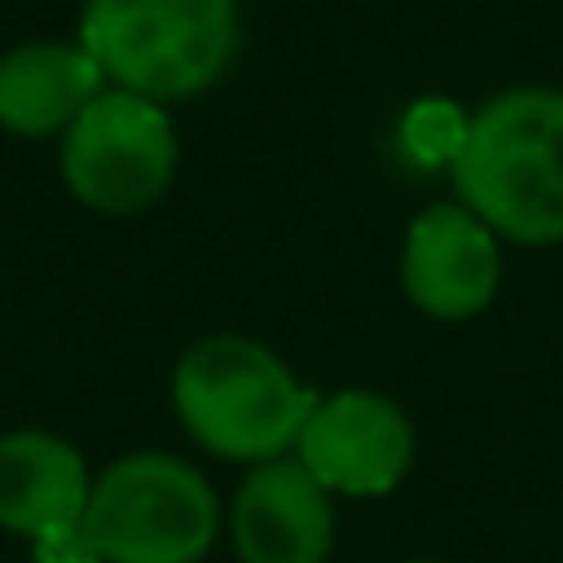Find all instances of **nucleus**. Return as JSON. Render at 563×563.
I'll use <instances>...</instances> for the list:
<instances>
[{"instance_id":"nucleus-1","label":"nucleus","mask_w":563,"mask_h":563,"mask_svg":"<svg viewBox=\"0 0 563 563\" xmlns=\"http://www.w3.org/2000/svg\"><path fill=\"white\" fill-rule=\"evenodd\" d=\"M450 178L455 203L495 238L525 247L563 243V89H505L479 104Z\"/></svg>"},{"instance_id":"nucleus-2","label":"nucleus","mask_w":563,"mask_h":563,"mask_svg":"<svg viewBox=\"0 0 563 563\" xmlns=\"http://www.w3.org/2000/svg\"><path fill=\"white\" fill-rule=\"evenodd\" d=\"M317 390H307L273 346L238 331L194 341L174 366V416L208 455L267 465L297 445Z\"/></svg>"},{"instance_id":"nucleus-3","label":"nucleus","mask_w":563,"mask_h":563,"mask_svg":"<svg viewBox=\"0 0 563 563\" xmlns=\"http://www.w3.org/2000/svg\"><path fill=\"white\" fill-rule=\"evenodd\" d=\"M75 40L114 89L184 104L233 69L243 15L238 0H85Z\"/></svg>"},{"instance_id":"nucleus-4","label":"nucleus","mask_w":563,"mask_h":563,"mask_svg":"<svg viewBox=\"0 0 563 563\" xmlns=\"http://www.w3.org/2000/svg\"><path fill=\"white\" fill-rule=\"evenodd\" d=\"M218 495L188 460L134 450L89 489L85 529L104 563H198L218 539Z\"/></svg>"},{"instance_id":"nucleus-5","label":"nucleus","mask_w":563,"mask_h":563,"mask_svg":"<svg viewBox=\"0 0 563 563\" xmlns=\"http://www.w3.org/2000/svg\"><path fill=\"white\" fill-rule=\"evenodd\" d=\"M178 174V124L168 104L109 85L59 134V178L95 213L129 218L154 208Z\"/></svg>"},{"instance_id":"nucleus-6","label":"nucleus","mask_w":563,"mask_h":563,"mask_svg":"<svg viewBox=\"0 0 563 563\" xmlns=\"http://www.w3.org/2000/svg\"><path fill=\"white\" fill-rule=\"evenodd\" d=\"M291 450L321 479V489L380 499L410 475L416 426L380 390H336V396H317Z\"/></svg>"},{"instance_id":"nucleus-7","label":"nucleus","mask_w":563,"mask_h":563,"mask_svg":"<svg viewBox=\"0 0 563 563\" xmlns=\"http://www.w3.org/2000/svg\"><path fill=\"white\" fill-rule=\"evenodd\" d=\"M400 287L435 321L479 317L499 291V238L465 203H430L406 228Z\"/></svg>"},{"instance_id":"nucleus-8","label":"nucleus","mask_w":563,"mask_h":563,"mask_svg":"<svg viewBox=\"0 0 563 563\" xmlns=\"http://www.w3.org/2000/svg\"><path fill=\"white\" fill-rule=\"evenodd\" d=\"M336 539L331 489L297 455L253 465L233 495V549L243 563H327Z\"/></svg>"},{"instance_id":"nucleus-9","label":"nucleus","mask_w":563,"mask_h":563,"mask_svg":"<svg viewBox=\"0 0 563 563\" xmlns=\"http://www.w3.org/2000/svg\"><path fill=\"white\" fill-rule=\"evenodd\" d=\"M109 89L79 40H25L0 55V129L15 139H59Z\"/></svg>"},{"instance_id":"nucleus-10","label":"nucleus","mask_w":563,"mask_h":563,"mask_svg":"<svg viewBox=\"0 0 563 563\" xmlns=\"http://www.w3.org/2000/svg\"><path fill=\"white\" fill-rule=\"evenodd\" d=\"M89 489V465L69 440L49 430L0 435V529L35 539L55 525L85 519Z\"/></svg>"},{"instance_id":"nucleus-11","label":"nucleus","mask_w":563,"mask_h":563,"mask_svg":"<svg viewBox=\"0 0 563 563\" xmlns=\"http://www.w3.org/2000/svg\"><path fill=\"white\" fill-rule=\"evenodd\" d=\"M465 124L470 119H460L455 104L426 99V104H416L406 119V144H410V154L426 158V164H450L460 139H465Z\"/></svg>"},{"instance_id":"nucleus-12","label":"nucleus","mask_w":563,"mask_h":563,"mask_svg":"<svg viewBox=\"0 0 563 563\" xmlns=\"http://www.w3.org/2000/svg\"><path fill=\"white\" fill-rule=\"evenodd\" d=\"M30 563H104V554L85 529V519H69V525H55L30 539Z\"/></svg>"},{"instance_id":"nucleus-13","label":"nucleus","mask_w":563,"mask_h":563,"mask_svg":"<svg viewBox=\"0 0 563 563\" xmlns=\"http://www.w3.org/2000/svg\"><path fill=\"white\" fill-rule=\"evenodd\" d=\"M410 563H426V559H410Z\"/></svg>"}]
</instances>
